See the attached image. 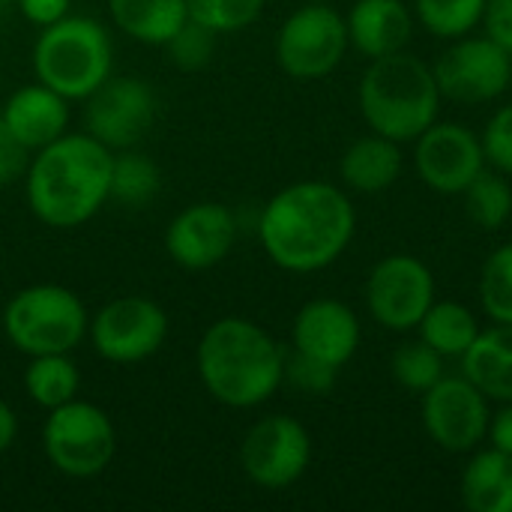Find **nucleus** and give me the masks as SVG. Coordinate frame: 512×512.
Here are the masks:
<instances>
[{"label": "nucleus", "instance_id": "nucleus-1", "mask_svg": "<svg viewBox=\"0 0 512 512\" xmlns=\"http://www.w3.org/2000/svg\"><path fill=\"white\" fill-rule=\"evenodd\" d=\"M357 231L348 195L324 180L279 189L261 210L258 240L267 258L288 273H318L339 261Z\"/></svg>", "mask_w": 512, "mask_h": 512}, {"label": "nucleus", "instance_id": "nucleus-2", "mask_svg": "<svg viewBox=\"0 0 512 512\" xmlns=\"http://www.w3.org/2000/svg\"><path fill=\"white\" fill-rule=\"evenodd\" d=\"M114 150L90 132H66L39 147L24 171L30 213L57 231L90 222L111 201Z\"/></svg>", "mask_w": 512, "mask_h": 512}, {"label": "nucleus", "instance_id": "nucleus-3", "mask_svg": "<svg viewBox=\"0 0 512 512\" xmlns=\"http://www.w3.org/2000/svg\"><path fill=\"white\" fill-rule=\"evenodd\" d=\"M288 351L249 318H219L198 342L195 366L204 390L225 408H258L285 384Z\"/></svg>", "mask_w": 512, "mask_h": 512}, {"label": "nucleus", "instance_id": "nucleus-4", "mask_svg": "<svg viewBox=\"0 0 512 512\" xmlns=\"http://www.w3.org/2000/svg\"><path fill=\"white\" fill-rule=\"evenodd\" d=\"M360 114L372 132L399 144L417 141L441 114V87L432 63L396 51L369 63L360 78Z\"/></svg>", "mask_w": 512, "mask_h": 512}, {"label": "nucleus", "instance_id": "nucleus-5", "mask_svg": "<svg viewBox=\"0 0 512 512\" xmlns=\"http://www.w3.org/2000/svg\"><path fill=\"white\" fill-rule=\"evenodd\" d=\"M114 45L108 30L84 15H66L57 24L42 27L33 45L36 81L57 90L69 102L87 99L111 78Z\"/></svg>", "mask_w": 512, "mask_h": 512}, {"label": "nucleus", "instance_id": "nucleus-6", "mask_svg": "<svg viewBox=\"0 0 512 512\" xmlns=\"http://www.w3.org/2000/svg\"><path fill=\"white\" fill-rule=\"evenodd\" d=\"M90 318L81 297L63 285H30L9 297L3 309V333L9 345L27 357L72 354L87 336Z\"/></svg>", "mask_w": 512, "mask_h": 512}, {"label": "nucleus", "instance_id": "nucleus-7", "mask_svg": "<svg viewBox=\"0 0 512 512\" xmlns=\"http://www.w3.org/2000/svg\"><path fill=\"white\" fill-rule=\"evenodd\" d=\"M42 450L63 477L90 480L111 465L117 453V429L102 408L72 399L48 411L42 426Z\"/></svg>", "mask_w": 512, "mask_h": 512}, {"label": "nucleus", "instance_id": "nucleus-8", "mask_svg": "<svg viewBox=\"0 0 512 512\" xmlns=\"http://www.w3.org/2000/svg\"><path fill=\"white\" fill-rule=\"evenodd\" d=\"M348 24L327 0H309L291 12L276 33V63L297 81L330 75L348 51Z\"/></svg>", "mask_w": 512, "mask_h": 512}, {"label": "nucleus", "instance_id": "nucleus-9", "mask_svg": "<svg viewBox=\"0 0 512 512\" xmlns=\"http://www.w3.org/2000/svg\"><path fill=\"white\" fill-rule=\"evenodd\" d=\"M168 315L150 297H117L105 303L87 327L96 354L117 366L150 360L168 339Z\"/></svg>", "mask_w": 512, "mask_h": 512}, {"label": "nucleus", "instance_id": "nucleus-10", "mask_svg": "<svg viewBox=\"0 0 512 512\" xmlns=\"http://www.w3.org/2000/svg\"><path fill=\"white\" fill-rule=\"evenodd\" d=\"M312 462V438L306 426L288 414L258 420L240 444L243 474L267 492L291 489Z\"/></svg>", "mask_w": 512, "mask_h": 512}, {"label": "nucleus", "instance_id": "nucleus-11", "mask_svg": "<svg viewBox=\"0 0 512 512\" xmlns=\"http://www.w3.org/2000/svg\"><path fill=\"white\" fill-rule=\"evenodd\" d=\"M444 99L483 105L507 93L512 81V54L492 36H459L432 63Z\"/></svg>", "mask_w": 512, "mask_h": 512}, {"label": "nucleus", "instance_id": "nucleus-12", "mask_svg": "<svg viewBox=\"0 0 512 512\" xmlns=\"http://www.w3.org/2000/svg\"><path fill=\"white\" fill-rule=\"evenodd\" d=\"M432 303L435 276L429 264L414 255H387L366 279V306L384 330H417Z\"/></svg>", "mask_w": 512, "mask_h": 512}, {"label": "nucleus", "instance_id": "nucleus-13", "mask_svg": "<svg viewBox=\"0 0 512 512\" xmlns=\"http://www.w3.org/2000/svg\"><path fill=\"white\" fill-rule=\"evenodd\" d=\"M84 102L87 132L114 153L135 147L156 120L153 87L135 75H111Z\"/></svg>", "mask_w": 512, "mask_h": 512}, {"label": "nucleus", "instance_id": "nucleus-14", "mask_svg": "<svg viewBox=\"0 0 512 512\" xmlns=\"http://www.w3.org/2000/svg\"><path fill=\"white\" fill-rule=\"evenodd\" d=\"M489 399L465 375H444L423 393V426L447 453H474L489 435Z\"/></svg>", "mask_w": 512, "mask_h": 512}, {"label": "nucleus", "instance_id": "nucleus-15", "mask_svg": "<svg viewBox=\"0 0 512 512\" xmlns=\"http://www.w3.org/2000/svg\"><path fill=\"white\" fill-rule=\"evenodd\" d=\"M414 144V168L420 180L441 195H462L486 168L480 135L462 123L435 120Z\"/></svg>", "mask_w": 512, "mask_h": 512}, {"label": "nucleus", "instance_id": "nucleus-16", "mask_svg": "<svg viewBox=\"0 0 512 512\" xmlns=\"http://www.w3.org/2000/svg\"><path fill=\"white\" fill-rule=\"evenodd\" d=\"M237 243V216L231 207L216 201H198L183 207L165 228L168 258L189 270L201 273L222 264Z\"/></svg>", "mask_w": 512, "mask_h": 512}, {"label": "nucleus", "instance_id": "nucleus-17", "mask_svg": "<svg viewBox=\"0 0 512 512\" xmlns=\"http://www.w3.org/2000/svg\"><path fill=\"white\" fill-rule=\"evenodd\" d=\"M291 345L297 354L342 369L360 348V321L354 309L336 297L309 300L294 318Z\"/></svg>", "mask_w": 512, "mask_h": 512}, {"label": "nucleus", "instance_id": "nucleus-18", "mask_svg": "<svg viewBox=\"0 0 512 512\" xmlns=\"http://www.w3.org/2000/svg\"><path fill=\"white\" fill-rule=\"evenodd\" d=\"M0 117L9 126V132L18 138V144L27 153H36L39 147H45V144L57 141L60 135H66V129H69V99L60 96L57 90L39 84V81L24 84L6 99Z\"/></svg>", "mask_w": 512, "mask_h": 512}, {"label": "nucleus", "instance_id": "nucleus-19", "mask_svg": "<svg viewBox=\"0 0 512 512\" xmlns=\"http://www.w3.org/2000/svg\"><path fill=\"white\" fill-rule=\"evenodd\" d=\"M345 24L348 42L369 60L405 51L414 33V15L405 0H357Z\"/></svg>", "mask_w": 512, "mask_h": 512}, {"label": "nucleus", "instance_id": "nucleus-20", "mask_svg": "<svg viewBox=\"0 0 512 512\" xmlns=\"http://www.w3.org/2000/svg\"><path fill=\"white\" fill-rule=\"evenodd\" d=\"M462 375L480 387L489 402H512V324L480 330L462 354Z\"/></svg>", "mask_w": 512, "mask_h": 512}, {"label": "nucleus", "instance_id": "nucleus-21", "mask_svg": "<svg viewBox=\"0 0 512 512\" xmlns=\"http://www.w3.org/2000/svg\"><path fill=\"white\" fill-rule=\"evenodd\" d=\"M402 150L399 141L384 138L378 132L357 138L339 159V177L348 189L363 192V195H375L390 189L399 174H402Z\"/></svg>", "mask_w": 512, "mask_h": 512}, {"label": "nucleus", "instance_id": "nucleus-22", "mask_svg": "<svg viewBox=\"0 0 512 512\" xmlns=\"http://www.w3.org/2000/svg\"><path fill=\"white\" fill-rule=\"evenodd\" d=\"M108 15L123 36L165 48V42L186 24L189 6L186 0H108Z\"/></svg>", "mask_w": 512, "mask_h": 512}, {"label": "nucleus", "instance_id": "nucleus-23", "mask_svg": "<svg viewBox=\"0 0 512 512\" xmlns=\"http://www.w3.org/2000/svg\"><path fill=\"white\" fill-rule=\"evenodd\" d=\"M459 492L471 512H512V456L495 447L474 453Z\"/></svg>", "mask_w": 512, "mask_h": 512}, {"label": "nucleus", "instance_id": "nucleus-24", "mask_svg": "<svg viewBox=\"0 0 512 512\" xmlns=\"http://www.w3.org/2000/svg\"><path fill=\"white\" fill-rule=\"evenodd\" d=\"M420 339L426 345H432L444 360L459 357L474 345V339L480 336V321L477 315L456 300H435L429 306V312L420 321Z\"/></svg>", "mask_w": 512, "mask_h": 512}, {"label": "nucleus", "instance_id": "nucleus-25", "mask_svg": "<svg viewBox=\"0 0 512 512\" xmlns=\"http://www.w3.org/2000/svg\"><path fill=\"white\" fill-rule=\"evenodd\" d=\"M21 381H24V393L30 396V402L45 411H54V408L78 399V387H81L78 366L69 354L30 357Z\"/></svg>", "mask_w": 512, "mask_h": 512}, {"label": "nucleus", "instance_id": "nucleus-26", "mask_svg": "<svg viewBox=\"0 0 512 512\" xmlns=\"http://www.w3.org/2000/svg\"><path fill=\"white\" fill-rule=\"evenodd\" d=\"M468 219L483 231H498L512 219V186L507 174L483 168L462 192Z\"/></svg>", "mask_w": 512, "mask_h": 512}, {"label": "nucleus", "instance_id": "nucleus-27", "mask_svg": "<svg viewBox=\"0 0 512 512\" xmlns=\"http://www.w3.org/2000/svg\"><path fill=\"white\" fill-rule=\"evenodd\" d=\"M159 192V168L141 153H114L111 198L123 207H147Z\"/></svg>", "mask_w": 512, "mask_h": 512}, {"label": "nucleus", "instance_id": "nucleus-28", "mask_svg": "<svg viewBox=\"0 0 512 512\" xmlns=\"http://www.w3.org/2000/svg\"><path fill=\"white\" fill-rule=\"evenodd\" d=\"M420 24L438 39L468 36L480 21L486 0H414Z\"/></svg>", "mask_w": 512, "mask_h": 512}, {"label": "nucleus", "instance_id": "nucleus-29", "mask_svg": "<svg viewBox=\"0 0 512 512\" xmlns=\"http://www.w3.org/2000/svg\"><path fill=\"white\" fill-rule=\"evenodd\" d=\"M390 375L408 393L423 396L429 387H435L444 378V357L432 345H426L423 339L405 342L390 357Z\"/></svg>", "mask_w": 512, "mask_h": 512}, {"label": "nucleus", "instance_id": "nucleus-30", "mask_svg": "<svg viewBox=\"0 0 512 512\" xmlns=\"http://www.w3.org/2000/svg\"><path fill=\"white\" fill-rule=\"evenodd\" d=\"M480 303L492 324H512V243L498 246L480 273Z\"/></svg>", "mask_w": 512, "mask_h": 512}, {"label": "nucleus", "instance_id": "nucleus-31", "mask_svg": "<svg viewBox=\"0 0 512 512\" xmlns=\"http://www.w3.org/2000/svg\"><path fill=\"white\" fill-rule=\"evenodd\" d=\"M267 0H186L189 18L207 24L216 33H237L258 21Z\"/></svg>", "mask_w": 512, "mask_h": 512}, {"label": "nucleus", "instance_id": "nucleus-32", "mask_svg": "<svg viewBox=\"0 0 512 512\" xmlns=\"http://www.w3.org/2000/svg\"><path fill=\"white\" fill-rule=\"evenodd\" d=\"M216 30H210L207 24L195 21V18H186V24L165 42L168 48V57L174 66L192 72V69H201L210 63L213 51H216Z\"/></svg>", "mask_w": 512, "mask_h": 512}, {"label": "nucleus", "instance_id": "nucleus-33", "mask_svg": "<svg viewBox=\"0 0 512 512\" xmlns=\"http://www.w3.org/2000/svg\"><path fill=\"white\" fill-rule=\"evenodd\" d=\"M336 378H339V369H333L321 360H312L297 351H291L285 357V381L306 396H327L336 387Z\"/></svg>", "mask_w": 512, "mask_h": 512}, {"label": "nucleus", "instance_id": "nucleus-34", "mask_svg": "<svg viewBox=\"0 0 512 512\" xmlns=\"http://www.w3.org/2000/svg\"><path fill=\"white\" fill-rule=\"evenodd\" d=\"M480 141H483L486 165L512 177V102L501 105L492 114V120L486 123Z\"/></svg>", "mask_w": 512, "mask_h": 512}, {"label": "nucleus", "instance_id": "nucleus-35", "mask_svg": "<svg viewBox=\"0 0 512 512\" xmlns=\"http://www.w3.org/2000/svg\"><path fill=\"white\" fill-rule=\"evenodd\" d=\"M27 150L18 144V138L9 132V126L0 117V186L18 180L27 171Z\"/></svg>", "mask_w": 512, "mask_h": 512}, {"label": "nucleus", "instance_id": "nucleus-36", "mask_svg": "<svg viewBox=\"0 0 512 512\" xmlns=\"http://www.w3.org/2000/svg\"><path fill=\"white\" fill-rule=\"evenodd\" d=\"M483 24H486V36H492L512 54V0H486Z\"/></svg>", "mask_w": 512, "mask_h": 512}, {"label": "nucleus", "instance_id": "nucleus-37", "mask_svg": "<svg viewBox=\"0 0 512 512\" xmlns=\"http://www.w3.org/2000/svg\"><path fill=\"white\" fill-rule=\"evenodd\" d=\"M15 6L21 9V15H24L30 24L48 27V24H57L60 18L69 15L72 0H15Z\"/></svg>", "mask_w": 512, "mask_h": 512}, {"label": "nucleus", "instance_id": "nucleus-38", "mask_svg": "<svg viewBox=\"0 0 512 512\" xmlns=\"http://www.w3.org/2000/svg\"><path fill=\"white\" fill-rule=\"evenodd\" d=\"M486 441H492L495 450L512 456V402H501V408L492 414Z\"/></svg>", "mask_w": 512, "mask_h": 512}, {"label": "nucleus", "instance_id": "nucleus-39", "mask_svg": "<svg viewBox=\"0 0 512 512\" xmlns=\"http://www.w3.org/2000/svg\"><path fill=\"white\" fill-rule=\"evenodd\" d=\"M15 438H18V417H15V411L0 399V456L15 444Z\"/></svg>", "mask_w": 512, "mask_h": 512}, {"label": "nucleus", "instance_id": "nucleus-40", "mask_svg": "<svg viewBox=\"0 0 512 512\" xmlns=\"http://www.w3.org/2000/svg\"><path fill=\"white\" fill-rule=\"evenodd\" d=\"M9 3H15V0H0V6H9Z\"/></svg>", "mask_w": 512, "mask_h": 512}, {"label": "nucleus", "instance_id": "nucleus-41", "mask_svg": "<svg viewBox=\"0 0 512 512\" xmlns=\"http://www.w3.org/2000/svg\"><path fill=\"white\" fill-rule=\"evenodd\" d=\"M0 9H3V6H0Z\"/></svg>", "mask_w": 512, "mask_h": 512}]
</instances>
